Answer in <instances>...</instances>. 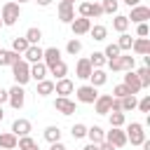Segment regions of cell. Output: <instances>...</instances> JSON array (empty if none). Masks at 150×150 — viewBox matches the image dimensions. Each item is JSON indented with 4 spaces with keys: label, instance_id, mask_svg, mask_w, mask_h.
<instances>
[{
    "label": "cell",
    "instance_id": "30",
    "mask_svg": "<svg viewBox=\"0 0 150 150\" xmlns=\"http://www.w3.org/2000/svg\"><path fill=\"white\" fill-rule=\"evenodd\" d=\"M16 150H40V145H38L35 138H30V136H21L19 143H16Z\"/></svg>",
    "mask_w": 150,
    "mask_h": 150
},
{
    "label": "cell",
    "instance_id": "44",
    "mask_svg": "<svg viewBox=\"0 0 150 150\" xmlns=\"http://www.w3.org/2000/svg\"><path fill=\"white\" fill-rule=\"evenodd\" d=\"M136 108H138L141 112H150V94H145V96L136 103Z\"/></svg>",
    "mask_w": 150,
    "mask_h": 150
},
{
    "label": "cell",
    "instance_id": "24",
    "mask_svg": "<svg viewBox=\"0 0 150 150\" xmlns=\"http://www.w3.org/2000/svg\"><path fill=\"white\" fill-rule=\"evenodd\" d=\"M89 35H91L96 42H103V40L108 38V28H105L103 23H91V28H89Z\"/></svg>",
    "mask_w": 150,
    "mask_h": 150
},
{
    "label": "cell",
    "instance_id": "14",
    "mask_svg": "<svg viewBox=\"0 0 150 150\" xmlns=\"http://www.w3.org/2000/svg\"><path fill=\"white\" fill-rule=\"evenodd\" d=\"M110 105H112V96L110 94H98V98L94 101V110L98 115H108L110 112Z\"/></svg>",
    "mask_w": 150,
    "mask_h": 150
},
{
    "label": "cell",
    "instance_id": "52",
    "mask_svg": "<svg viewBox=\"0 0 150 150\" xmlns=\"http://www.w3.org/2000/svg\"><path fill=\"white\" fill-rule=\"evenodd\" d=\"M16 5H23V2H30V0H14Z\"/></svg>",
    "mask_w": 150,
    "mask_h": 150
},
{
    "label": "cell",
    "instance_id": "45",
    "mask_svg": "<svg viewBox=\"0 0 150 150\" xmlns=\"http://www.w3.org/2000/svg\"><path fill=\"white\" fill-rule=\"evenodd\" d=\"M148 33H150L148 23H138V26H136V35H138V38H148Z\"/></svg>",
    "mask_w": 150,
    "mask_h": 150
},
{
    "label": "cell",
    "instance_id": "53",
    "mask_svg": "<svg viewBox=\"0 0 150 150\" xmlns=\"http://www.w3.org/2000/svg\"><path fill=\"white\" fill-rule=\"evenodd\" d=\"M2 117H5V112H2V105H0V122H2Z\"/></svg>",
    "mask_w": 150,
    "mask_h": 150
},
{
    "label": "cell",
    "instance_id": "34",
    "mask_svg": "<svg viewBox=\"0 0 150 150\" xmlns=\"http://www.w3.org/2000/svg\"><path fill=\"white\" fill-rule=\"evenodd\" d=\"M134 66H136V56L120 54V70H134Z\"/></svg>",
    "mask_w": 150,
    "mask_h": 150
},
{
    "label": "cell",
    "instance_id": "18",
    "mask_svg": "<svg viewBox=\"0 0 150 150\" xmlns=\"http://www.w3.org/2000/svg\"><path fill=\"white\" fill-rule=\"evenodd\" d=\"M131 52L138 54V56H148L150 54V40L148 38H136L131 42Z\"/></svg>",
    "mask_w": 150,
    "mask_h": 150
},
{
    "label": "cell",
    "instance_id": "38",
    "mask_svg": "<svg viewBox=\"0 0 150 150\" xmlns=\"http://www.w3.org/2000/svg\"><path fill=\"white\" fill-rule=\"evenodd\" d=\"M89 63H91V68H103V66L108 63V59L103 56V52H94V54L89 56Z\"/></svg>",
    "mask_w": 150,
    "mask_h": 150
},
{
    "label": "cell",
    "instance_id": "33",
    "mask_svg": "<svg viewBox=\"0 0 150 150\" xmlns=\"http://www.w3.org/2000/svg\"><path fill=\"white\" fill-rule=\"evenodd\" d=\"M26 40H28V45H38L40 40H42V30L40 28H35V26H30L28 30H26V35H23Z\"/></svg>",
    "mask_w": 150,
    "mask_h": 150
},
{
    "label": "cell",
    "instance_id": "2",
    "mask_svg": "<svg viewBox=\"0 0 150 150\" xmlns=\"http://www.w3.org/2000/svg\"><path fill=\"white\" fill-rule=\"evenodd\" d=\"M9 68H12L14 82H16L19 87H23L26 82H30V63H26L23 59H19V61H16V63H12Z\"/></svg>",
    "mask_w": 150,
    "mask_h": 150
},
{
    "label": "cell",
    "instance_id": "23",
    "mask_svg": "<svg viewBox=\"0 0 150 150\" xmlns=\"http://www.w3.org/2000/svg\"><path fill=\"white\" fill-rule=\"evenodd\" d=\"M30 80L40 82V80H47V66L40 61V63H30Z\"/></svg>",
    "mask_w": 150,
    "mask_h": 150
},
{
    "label": "cell",
    "instance_id": "29",
    "mask_svg": "<svg viewBox=\"0 0 150 150\" xmlns=\"http://www.w3.org/2000/svg\"><path fill=\"white\" fill-rule=\"evenodd\" d=\"M131 42H134V38L129 35V33H120V38H117V47H120V52L122 54H127V52H131Z\"/></svg>",
    "mask_w": 150,
    "mask_h": 150
},
{
    "label": "cell",
    "instance_id": "39",
    "mask_svg": "<svg viewBox=\"0 0 150 150\" xmlns=\"http://www.w3.org/2000/svg\"><path fill=\"white\" fill-rule=\"evenodd\" d=\"M66 52H68L70 56H77V54L82 52V42H80L77 38H73V40H68V45H66Z\"/></svg>",
    "mask_w": 150,
    "mask_h": 150
},
{
    "label": "cell",
    "instance_id": "51",
    "mask_svg": "<svg viewBox=\"0 0 150 150\" xmlns=\"http://www.w3.org/2000/svg\"><path fill=\"white\" fill-rule=\"evenodd\" d=\"M124 5H129V7H136V5H141V0H124Z\"/></svg>",
    "mask_w": 150,
    "mask_h": 150
},
{
    "label": "cell",
    "instance_id": "10",
    "mask_svg": "<svg viewBox=\"0 0 150 150\" xmlns=\"http://www.w3.org/2000/svg\"><path fill=\"white\" fill-rule=\"evenodd\" d=\"M30 131H33L30 120H26V117H16V120L12 122V134H14L16 138H21V136H30Z\"/></svg>",
    "mask_w": 150,
    "mask_h": 150
},
{
    "label": "cell",
    "instance_id": "46",
    "mask_svg": "<svg viewBox=\"0 0 150 150\" xmlns=\"http://www.w3.org/2000/svg\"><path fill=\"white\" fill-rule=\"evenodd\" d=\"M98 150H117L115 145H110L108 141H103V143H98Z\"/></svg>",
    "mask_w": 150,
    "mask_h": 150
},
{
    "label": "cell",
    "instance_id": "56",
    "mask_svg": "<svg viewBox=\"0 0 150 150\" xmlns=\"http://www.w3.org/2000/svg\"><path fill=\"white\" fill-rule=\"evenodd\" d=\"M14 150H16V148H14Z\"/></svg>",
    "mask_w": 150,
    "mask_h": 150
},
{
    "label": "cell",
    "instance_id": "8",
    "mask_svg": "<svg viewBox=\"0 0 150 150\" xmlns=\"http://www.w3.org/2000/svg\"><path fill=\"white\" fill-rule=\"evenodd\" d=\"M127 19H129V23H148V19H150V7L136 5V7H131V14H129Z\"/></svg>",
    "mask_w": 150,
    "mask_h": 150
},
{
    "label": "cell",
    "instance_id": "43",
    "mask_svg": "<svg viewBox=\"0 0 150 150\" xmlns=\"http://www.w3.org/2000/svg\"><path fill=\"white\" fill-rule=\"evenodd\" d=\"M70 134H73V138H84V136H87V127H84L82 122H77V124L70 127Z\"/></svg>",
    "mask_w": 150,
    "mask_h": 150
},
{
    "label": "cell",
    "instance_id": "11",
    "mask_svg": "<svg viewBox=\"0 0 150 150\" xmlns=\"http://www.w3.org/2000/svg\"><path fill=\"white\" fill-rule=\"evenodd\" d=\"M105 141L115 148H124L127 145V134L124 129H117V127H110V131H105Z\"/></svg>",
    "mask_w": 150,
    "mask_h": 150
},
{
    "label": "cell",
    "instance_id": "47",
    "mask_svg": "<svg viewBox=\"0 0 150 150\" xmlns=\"http://www.w3.org/2000/svg\"><path fill=\"white\" fill-rule=\"evenodd\" d=\"M49 150H68V148H66L61 141H56V143H52V148H49Z\"/></svg>",
    "mask_w": 150,
    "mask_h": 150
},
{
    "label": "cell",
    "instance_id": "15",
    "mask_svg": "<svg viewBox=\"0 0 150 150\" xmlns=\"http://www.w3.org/2000/svg\"><path fill=\"white\" fill-rule=\"evenodd\" d=\"M61 61V52H59V47H47V49H42V63L47 66V68H52L54 63H59Z\"/></svg>",
    "mask_w": 150,
    "mask_h": 150
},
{
    "label": "cell",
    "instance_id": "35",
    "mask_svg": "<svg viewBox=\"0 0 150 150\" xmlns=\"http://www.w3.org/2000/svg\"><path fill=\"white\" fill-rule=\"evenodd\" d=\"M136 103H138V98L131 94V96H124V98H120V108H122V112H129V110H136Z\"/></svg>",
    "mask_w": 150,
    "mask_h": 150
},
{
    "label": "cell",
    "instance_id": "12",
    "mask_svg": "<svg viewBox=\"0 0 150 150\" xmlns=\"http://www.w3.org/2000/svg\"><path fill=\"white\" fill-rule=\"evenodd\" d=\"M89 28H91V19L77 16V19H73V21H70V30H73V35H75V38L87 35V33H89Z\"/></svg>",
    "mask_w": 150,
    "mask_h": 150
},
{
    "label": "cell",
    "instance_id": "32",
    "mask_svg": "<svg viewBox=\"0 0 150 150\" xmlns=\"http://www.w3.org/2000/svg\"><path fill=\"white\" fill-rule=\"evenodd\" d=\"M54 94V80H40L38 82V96H49Z\"/></svg>",
    "mask_w": 150,
    "mask_h": 150
},
{
    "label": "cell",
    "instance_id": "31",
    "mask_svg": "<svg viewBox=\"0 0 150 150\" xmlns=\"http://www.w3.org/2000/svg\"><path fill=\"white\" fill-rule=\"evenodd\" d=\"M127 28H129V19H127L124 14H115V19H112V30L127 33Z\"/></svg>",
    "mask_w": 150,
    "mask_h": 150
},
{
    "label": "cell",
    "instance_id": "37",
    "mask_svg": "<svg viewBox=\"0 0 150 150\" xmlns=\"http://www.w3.org/2000/svg\"><path fill=\"white\" fill-rule=\"evenodd\" d=\"M136 75H138V80H141V87L145 89V87H150V66H141L138 70H136Z\"/></svg>",
    "mask_w": 150,
    "mask_h": 150
},
{
    "label": "cell",
    "instance_id": "50",
    "mask_svg": "<svg viewBox=\"0 0 150 150\" xmlns=\"http://www.w3.org/2000/svg\"><path fill=\"white\" fill-rule=\"evenodd\" d=\"M82 150H98V145H96V143H87Z\"/></svg>",
    "mask_w": 150,
    "mask_h": 150
},
{
    "label": "cell",
    "instance_id": "42",
    "mask_svg": "<svg viewBox=\"0 0 150 150\" xmlns=\"http://www.w3.org/2000/svg\"><path fill=\"white\" fill-rule=\"evenodd\" d=\"M112 98H124V96H131V91L124 87V84H115L112 87V94H110Z\"/></svg>",
    "mask_w": 150,
    "mask_h": 150
},
{
    "label": "cell",
    "instance_id": "54",
    "mask_svg": "<svg viewBox=\"0 0 150 150\" xmlns=\"http://www.w3.org/2000/svg\"><path fill=\"white\" fill-rule=\"evenodd\" d=\"M66 2H73V5H75V0H66Z\"/></svg>",
    "mask_w": 150,
    "mask_h": 150
},
{
    "label": "cell",
    "instance_id": "21",
    "mask_svg": "<svg viewBox=\"0 0 150 150\" xmlns=\"http://www.w3.org/2000/svg\"><path fill=\"white\" fill-rule=\"evenodd\" d=\"M87 138H89V143H103L105 141V131L98 127V124H94V127H87Z\"/></svg>",
    "mask_w": 150,
    "mask_h": 150
},
{
    "label": "cell",
    "instance_id": "49",
    "mask_svg": "<svg viewBox=\"0 0 150 150\" xmlns=\"http://www.w3.org/2000/svg\"><path fill=\"white\" fill-rule=\"evenodd\" d=\"M35 2H38V5H40V7H49V5H52V2H54V0H35Z\"/></svg>",
    "mask_w": 150,
    "mask_h": 150
},
{
    "label": "cell",
    "instance_id": "19",
    "mask_svg": "<svg viewBox=\"0 0 150 150\" xmlns=\"http://www.w3.org/2000/svg\"><path fill=\"white\" fill-rule=\"evenodd\" d=\"M91 63H89V59H80L77 63H75V77H80V80H89V75H91Z\"/></svg>",
    "mask_w": 150,
    "mask_h": 150
},
{
    "label": "cell",
    "instance_id": "27",
    "mask_svg": "<svg viewBox=\"0 0 150 150\" xmlns=\"http://www.w3.org/2000/svg\"><path fill=\"white\" fill-rule=\"evenodd\" d=\"M108 120H110V127H117V129H122V127L127 124V115H124L122 110H112V112H108Z\"/></svg>",
    "mask_w": 150,
    "mask_h": 150
},
{
    "label": "cell",
    "instance_id": "17",
    "mask_svg": "<svg viewBox=\"0 0 150 150\" xmlns=\"http://www.w3.org/2000/svg\"><path fill=\"white\" fill-rule=\"evenodd\" d=\"M26 63H40L42 61V47L40 45H30L26 52H23V56H21Z\"/></svg>",
    "mask_w": 150,
    "mask_h": 150
},
{
    "label": "cell",
    "instance_id": "26",
    "mask_svg": "<svg viewBox=\"0 0 150 150\" xmlns=\"http://www.w3.org/2000/svg\"><path fill=\"white\" fill-rule=\"evenodd\" d=\"M47 73H52L56 80H61V77H68V66H66V61L61 59L59 63H54L52 68H47Z\"/></svg>",
    "mask_w": 150,
    "mask_h": 150
},
{
    "label": "cell",
    "instance_id": "48",
    "mask_svg": "<svg viewBox=\"0 0 150 150\" xmlns=\"http://www.w3.org/2000/svg\"><path fill=\"white\" fill-rule=\"evenodd\" d=\"M7 101V89H0V105Z\"/></svg>",
    "mask_w": 150,
    "mask_h": 150
},
{
    "label": "cell",
    "instance_id": "7",
    "mask_svg": "<svg viewBox=\"0 0 150 150\" xmlns=\"http://www.w3.org/2000/svg\"><path fill=\"white\" fill-rule=\"evenodd\" d=\"M56 14H59V21H61V23H70V21L75 19V5L61 0L59 7H56Z\"/></svg>",
    "mask_w": 150,
    "mask_h": 150
},
{
    "label": "cell",
    "instance_id": "5",
    "mask_svg": "<svg viewBox=\"0 0 150 150\" xmlns=\"http://www.w3.org/2000/svg\"><path fill=\"white\" fill-rule=\"evenodd\" d=\"M75 98H77L80 103H94V101L98 98V89L91 87V84H82V87L75 89Z\"/></svg>",
    "mask_w": 150,
    "mask_h": 150
},
{
    "label": "cell",
    "instance_id": "4",
    "mask_svg": "<svg viewBox=\"0 0 150 150\" xmlns=\"http://www.w3.org/2000/svg\"><path fill=\"white\" fill-rule=\"evenodd\" d=\"M7 101H9V105H12L14 110H21L23 103H26V91H23V87L14 84L12 89H7Z\"/></svg>",
    "mask_w": 150,
    "mask_h": 150
},
{
    "label": "cell",
    "instance_id": "1",
    "mask_svg": "<svg viewBox=\"0 0 150 150\" xmlns=\"http://www.w3.org/2000/svg\"><path fill=\"white\" fill-rule=\"evenodd\" d=\"M21 16V5H16L14 0H7L2 7H0V21L2 26H14Z\"/></svg>",
    "mask_w": 150,
    "mask_h": 150
},
{
    "label": "cell",
    "instance_id": "55",
    "mask_svg": "<svg viewBox=\"0 0 150 150\" xmlns=\"http://www.w3.org/2000/svg\"><path fill=\"white\" fill-rule=\"evenodd\" d=\"M0 28H2V21H0Z\"/></svg>",
    "mask_w": 150,
    "mask_h": 150
},
{
    "label": "cell",
    "instance_id": "25",
    "mask_svg": "<svg viewBox=\"0 0 150 150\" xmlns=\"http://www.w3.org/2000/svg\"><path fill=\"white\" fill-rule=\"evenodd\" d=\"M21 59V54L12 52V49H0V66H12Z\"/></svg>",
    "mask_w": 150,
    "mask_h": 150
},
{
    "label": "cell",
    "instance_id": "9",
    "mask_svg": "<svg viewBox=\"0 0 150 150\" xmlns=\"http://www.w3.org/2000/svg\"><path fill=\"white\" fill-rule=\"evenodd\" d=\"M54 110L61 112V115H73V112H77V103L70 101V98H66V96H56V101H54Z\"/></svg>",
    "mask_w": 150,
    "mask_h": 150
},
{
    "label": "cell",
    "instance_id": "41",
    "mask_svg": "<svg viewBox=\"0 0 150 150\" xmlns=\"http://www.w3.org/2000/svg\"><path fill=\"white\" fill-rule=\"evenodd\" d=\"M120 54H122V52H120V47H117L115 42H110V45L103 49V56H105L108 61H110V59H115V56H120Z\"/></svg>",
    "mask_w": 150,
    "mask_h": 150
},
{
    "label": "cell",
    "instance_id": "28",
    "mask_svg": "<svg viewBox=\"0 0 150 150\" xmlns=\"http://www.w3.org/2000/svg\"><path fill=\"white\" fill-rule=\"evenodd\" d=\"M42 136H45V141H49V143H56V141H61V129H59L56 124H49V127H45Z\"/></svg>",
    "mask_w": 150,
    "mask_h": 150
},
{
    "label": "cell",
    "instance_id": "6",
    "mask_svg": "<svg viewBox=\"0 0 150 150\" xmlns=\"http://www.w3.org/2000/svg\"><path fill=\"white\" fill-rule=\"evenodd\" d=\"M77 14L84 19H98L103 14V9H101V2H80Z\"/></svg>",
    "mask_w": 150,
    "mask_h": 150
},
{
    "label": "cell",
    "instance_id": "13",
    "mask_svg": "<svg viewBox=\"0 0 150 150\" xmlns=\"http://www.w3.org/2000/svg\"><path fill=\"white\" fill-rule=\"evenodd\" d=\"M54 91L59 94V96H70L73 91H75V84H73V80L70 77H61V80H54Z\"/></svg>",
    "mask_w": 150,
    "mask_h": 150
},
{
    "label": "cell",
    "instance_id": "16",
    "mask_svg": "<svg viewBox=\"0 0 150 150\" xmlns=\"http://www.w3.org/2000/svg\"><path fill=\"white\" fill-rule=\"evenodd\" d=\"M122 84H124V87H127V89H129L134 96H136V94L143 89V87H141V80H138V75H136L134 70H127V75H124V82H122Z\"/></svg>",
    "mask_w": 150,
    "mask_h": 150
},
{
    "label": "cell",
    "instance_id": "22",
    "mask_svg": "<svg viewBox=\"0 0 150 150\" xmlns=\"http://www.w3.org/2000/svg\"><path fill=\"white\" fill-rule=\"evenodd\" d=\"M16 143H19V138H16L12 131L0 134V150H14V148H16Z\"/></svg>",
    "mask_w": 150,
    "mask_h": 150
},
{
    "label": "cell",
    "instance_id": "20",
    "mask_svg": "<svg viewBox=\"0 0 150 150\" xmlns=\"http://www.w3.org/2000/svg\"><path fill=\"white\" fill-rule=\"evenodd\" d=\"M105 82H108V73H105L103 68H94V70H91V75H89V84L98 89V87H103Z\"/></svg>",
    "mask_w": 150,
    "mask_h": 150
},
{
    "label": "cell",
    "instance_id": "40",
    "mask_svg": "<svg viewBox=\"0 0 150 150\" xmlns=\"http://www.w3.org/2000/svg\"><path fill=\"white\" fill-rule=\"evenodd\" d=\"M103 14H117V0H101Z\"/></svg>",
    "mask_w": 150,
    "mask_h": 150
},
{
    "label": "cell",
    "instance_id": "36",
    "mask_svg": "<svg viewBox=\"0 0 150 150\" xmlns=\"http://www.w3.org/2000/svg\"><path fill=\"white\" fill-rule=\"evenodd\" d=\"M28 47H30V45H28L26 38H14V40H12V52H16V54H21V56H23V52H26Z\"/></svg>",
    "mask_w": 150,
    "mask_h": 150
},
{
    "label": "cell",
    "instance_id": "3",
    "mask_svg": "<svg viewBox=\"0 0 150 150\" xmlns=\"http://www.w3.org/2000/svg\"><path fill=\"white\" fill-rule=\"evenodd\" d=\"M124 134H127V143H131V145H143V141H145V131H143V124L141 122L127 124Z\"/></svg>",
    "mask_w": 150,
    "mask_h": 150
}]
</instances>
